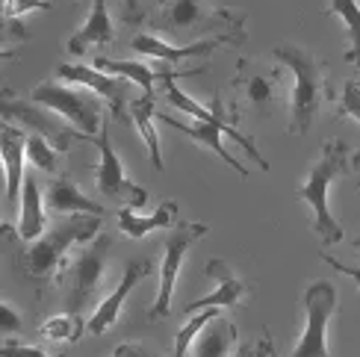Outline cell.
I'll return each mask as SVG.
<instances>
[{
    "instance_id": "7c38bea8",
    "label": "cell",
    "mask_w": 360,
    "mask_h": 357,
    "mask_svg": "<svg viewBox=\"0 0 360 357\" xmlns=\"http://www.w3.org/2000/svg\"><path fill=\"white\" fill-rule=\"evenodd\" d=\"M281 65L263 68L260 59H239L233 86L243 92V100L257 115H272V110L281 103Z\"/></svg>"
},
{
    "instance_id": "44dd1931",
    "label": "cell",
    "mask_w": 360,
    "mask_h": 357,
    "mask_svg": "<svg viewBox=\"0 0 360 357\" xmlns=\"http://www.w3.org/2000/svg\"><path fill=\"white\" fill-rule=\"evenodd\" d=\"M48 207L59 216H103V207L89 201L68 174H59L48 186Z\"/></svg>"
},
{
    "instance_id": "5b68a950",
    "label": "cell",
    "mask_w": 360,
    "mask_h": 357,
    "mask_svg": "<svg viewBox=\"0 0 360 357\" xmlns=\"http://www.w3.org/2000/svg\"><path fill=\"white\" fill-rule=\"evenodd\" d=\"M112 251V236L98 233L92 242H83L77 248L63 272V290H65V313L83 316L86 307L95 301V295L107 278V263Z\"/></svg>"
},
{
    "instance_id": "83f0119b",
    "label": "cell",
    "mask_w": 360,
    "mask_h": 357,
    "mask_svg": "<svg viewBox=\"0 0 360 357\" xmlns=\"http://www.w3.org/2000/svg\"><path fill=\"white\" fill-rule=\"evenodd\" d=\"M63 157L65 154H59L48 139L39 136V133H30V136H27V160L33 162L39 171H48V174L59 171V166H63L59 160H63Z\"/></svg>"
},
{
    "instance_id": "f546056e",
    "label": "cell",
    "mask_w": 360,
    "mask_h": 357,
    "mask_svg": "<svg viewBox=\"0 0 360 357\" xmlns=\"http://www.w3.org/2000/svg\"><path fill=\"white\" fill-rule=\"evenodd\" d=\"M53 4L51 0H6V6H4V24H6V33L12 36H18V39H30V33L24 27H18V18L27 12H33V9H51Z\"/></svg>"
},
{
    "instance_id": "52a82bcc",
    "label": "cell",
    "mask_w": 360,
    "mask_h": 357,
    "mask_svg": "<svg viewBox=\"0 0 360 357\" xmlns=\"http://www.w3.org/2000/svg\"><path fill=\"white\" fill-rule=\"evenodd\" d=\"M304 328L290 357H331L328 349V325L337 313V287L328 280L310 284L302 295Z\"/></svg>"
},
{
    "instance_id": "4fadbf2b",
    "label": "cell",
    "mask_w": 360,
    "mask_h": 357,
    "mask_svg": "<svg viewBox=\"0 0 360 357\" xmlns=\"http://www.w3.org/2000/svg\"><path fill=\"white\" fill-rule=\"evenodd\" d=\"M245 39L243 36H233V33H221V36H204L198 41H189V44H172V41H162L157 36H148V33H136L130 41V48L142 53V56H154V59H162L166 65H177L184 63L189 56H201L207 59L213 51L219 48H228V44H243Z\"/></svg>"
},
{
    "instance_id": "8d00e7d4",
    "label": "cell",
    "mask_w": 360,
    "mask_h": 357,
    "mask_svg": "<svg viewBox=\"0 0 360 357\" xmlns=\"http://www.w3.org/2000/svg\"><path fill=\"white\" fill-rule=\"evenodd\" d=\"M272 337H269V331H263V337L257 339V346H254V357H272Z\"/></svg>"
},
{
    "instance_id": "484cf974",
    "label": "cell",
    "mask_w": 360,
    "mask_h": 357,
    "mask_svg": "<svg viewBox=\"0 0 360 357\" xmlns=\"http://www.w3.org/2000/svg\"><path fill=\"white\" fill-rule=\"evenodd\" d=\"M322 12L328 18H340L349 27L352 48L346 51V63H354V68H360V4L357 0H331Z\"/></svg>"
},
{
    "instance_id": "603a6c76",
    "label": "cell",
    "mask_w": 360,
    "mask_h": 357,
    "mask_svg": "<svg viewBox=\"0 0 360 357\" xmlns=\"http://www.w3.org/2000/svg\"><path fill=\"white\" fill-rule=\"evenodd\" d=\"M95 68H101L103 74H112V77H124L133 80L136 86L145 89V95H154V83L157 80H169V74H174V65H162L160 71H151L142 63H133V59H107V56H98L95 59Z\"/></svg>"
},
{
    "instance_id": "f35d334b",
    "label": "cell",
    "mask_w": 360,
    "mask_h": 357,
    "mask_svg": "<svg viewBox=\"0 0 360 357\" xmlns=\"http://www.w3.org/2000/svg\"><path fill=\"white\" fill-rule=\"evenodd\" d=\"M352 245H354V248H360V236H354V240H352Z\"/></svg>"
},
{
    "instance_id": "836d02e7",
    "label": "cell",
    "mask_w": 360,
    "mask_h": 357,
    "mask_svg": "<svg viewBox=\"0 0 360 357\" xmlns=\"http://www.w3.org/2000/svg\"><path fill=\"white\" fill-rule=\"evenodd\" d=\"M124 21L127 24H145L148 21V15H145L139 0H124Z\"/></svg>"
},
{
    "instance_id": "5bb4252c",
    "label": "cell",
    "mask_w": 360,
    "mask_h": 357,
    "mask_svg": "<svg viewBox=\"0 0 360 357\" xmlns=\"http://www.w3.org/2000/svg\"><path fill=\"white\" fill-rule=\"evenodd\" d=\"M56 80L92 89V95H101L103 100L110 103V110H112V115L118 118V122H127L130 118V112H124V107H127V83H124V77H112V74H103L101 68H92V65L59 63L56 65Z\"/></svg>"
},
{
    "instance_id": "e575fe53",
    "label": "cell",
    "mask_w": 360,
    "mask_h": 357,
    "mask_svg": "<svg viewBox=\"0 0 360 357\" xmlns=\"http://www.w3.org/2000/svg\"><path fill=\"white\" fill-rule=\"evenodd\" d=\"M322 257V263H328L331 269H337V272H342V275H349V278H354V284L360 287V269L357 266H346V263H340V260H334L331 254H319Z\"/></svg>"
},
{
    "instance_id": "ba28073f",
    "label": "cell",
    "mask_w": 360,
    "mask_h": 357,
    "mask_svg": "<svg viewBox=\"0 0 360 357\" xmlns=\"http://www.w3.org/2000/svg\"><path fill=\"white\" fill-rule=\"evenodd\" d=\"M210 228L201 225V221H180L174 225L166 240H162V266H160V290H157V299L148 310V319L151 322H162L172 313V295L177 287V275H180V266H184V254L189 251V245L195 240H201Z\"/></svg>"
},
{
    "instance_id": "8fae6325",
    "label": "cell",
    "mask_w": 360,
    "mask_h": 357,
    "mask_svg": "<svg viewBox=\"0 0 360 357\" xmlns=\"http://www.w3.org/2000/svg\"><path fill=\"white\" fill-rule=\"evenodd\" d=\"M0 112H4L6 122L18 118L24 127H33V133H39V136L48 139L59 154H68L71 151V142L74 139H83L80 130H74V127H68L63 122H56L51 112L39 110V103H33V100L15 98L9 89H4V95H0Z\"/></svg>"
},
{
    "instance_id": "d6986e66",
    "label": "cell",
    "mask_w": 360,
    "mask_h": 357,
    "mask_svg": "<svg viewBox=\"0 0 360 357\" xmlns=\"http://www.w3.org/2000/svg\"><path fill=\"white\" fill-rule=\"evenodd\" d=\"M48 228V216H44V204H41V189L36 183V177L27 171L24 177V192H21V213H18V225H4L6 233H15L24 242H36L39 236Z\"/></svg>"
},
{
    "instance_id": "7a4b0ae2",
    "label": "cell",
    "mask_w": 360,
    "mask_h": 357,
    "mask_svg": "<svg viewBox=\"0 0 360 357\" xmlns=\"http://www.w3.org/2000/svg\"><path fill=\"white\" fill-rule=\"evenodd\" d=\"M349 174L360 186V151H349L346 142L331 139L322 145V157L313 162L310 174L304 177L302 189H298V201H304L307 207H313V231L319 233V240L325 245H337L342 242V225L331 216V204H328V189L337 177Z\"/></svg>"
},
{
    "instance_id": "4316f807",
    "label": "cell",
    "mask_w": 360,
    "mask_h": 357,
    "mask_svg": "<svg viewBox=\"0 0 360 357\" xmlns=\"http://www.w3.org/2000/svg\"><path fill=\"white\" fill-rule=\"evenodd\" d=\"M39 334L48 339V343H77L86 334V319L71 316V313H59V316H51L48 322H41Z\"/></svg>"
},
{
    "instance_id": "30bf717a",
    "label": "cell",
    "mask_w": 360,
    "mask_h": 357,
    "mask_svg": "<svg viewBox=\"0 0 360 357\" xmlns=\"http://www.w3.org/2000/svg\"><path fill=\"white\" fill-rule=\"evenodd\" d=\"M83 142H92L98 148V154H101V162L95 169V183H98V189L103 192V195H107L110 201L124 204V207H142L148 201V192L124 174L122 160H118L115 148L110 142V122H103L98 136H83Z\"/></svg>"
},
{
    "instance_id": "d4e9b609",
    "label": "cell",
    "mask_w": 360,
    "mask_h": 357,
    "mask_svg": "<svg viewBox=\"0 0 360 357\" xmlns=\"http://www.w3.org/2000/svg\"><path fill=\"white\" fill-rule=\"evenodd\" d=\"M130 118L133 124L139 127L142 139L151 151V160H154V169L162 171V151H160V136H157V127H154V118H157V110H154V95H142L130 103Z\"/></svg>"
},
{
    "instance_id": "277c9868",
    "label": "cell",
    "mask_w": 360,
    "mask_h": 357,
    "mask_svg": "<svg viewBox=\"0 0 360 357\" xmlns=\"http://www.w3.org/2000/svg\"><path fill=\"white\" fill-rule=\"evenodd\" d=\"M151 27L166 36L210 33L213 27H221L224 33L245 39V12L228 9L216 0H160Z\"/></svg>"
},
{
    "instance_id": "4dcf8cb0",
    "label": "cell",
    "mask_w": 360,
    "mask_h": 357,
    "mask_svg": "<svg viewBox=\"0 0 360 357\" xmlns=\"http://www.w3.org/2000/svg\"><path fill=\"white\" fill-rule=\"evenodd\" d=\"M337 118H354V122H360V83L346 80V86H342V100H340Z\"/></svg>"
},
{
    "instance_id": "e0dca14e",
    "label": "cell",
    "mask_w": 360,
    "mask_h": 357,
    "mask_svg": "<svg viewBox=\"0 0 360 357\" xmlns=\"http://www.w3.org/2000/svg\"><path fill=\"white\" fill-rule=\"evenodd\" d=\"M0 154H4L6 166V207H21V192H24V160H27V133L18 130L12 122L0 124Z\"/></svg>"
},
{
    "instance_id": "7402d4cb",
    "label": "cell",
    "mask_w": 360,
    "mask_h": 357,
    "mask_svg": "<svg viewBox=\"0 0 360 357\" xmlns=\"http://www.w3.org/2000/svg\"><path fill=\"white\" fill-rule=\"evenodd\" d=\"M236 331L228 316H216L207 328L195 337L192 357H236Z\"/></svg>"
},
{
    "instance_id": "d590c367",
    "label": "cell",
    "mask_w": 360,
    "mask_h": 357,
    "mask_svg": "<svg viewBox=\"0 0 360 357\" xmlns=\"http://www.w3.org/2000/svg\"><path fill=\"white\" fill-rule=\"evenodd\" d=\"M115 357H157L151 349H145V346H136V343H124V346H118L115 349Z\"/></svg>"
},
{
    "instance_id": "d6a6232c",
    "label": "cell",
    "mask_w": 360,
    "mask_h": 357,
    "mask_svg": "<svg viewBox=\"0 0 360 357\" xmlns=\"http://www.w3.org/2000/svg\"><path fill=\"white\" fill-rule=\"evenodd\" d=\"M0 357H51L44 349L39 346H24V343H4L0 349Z\"/></svg>"
},
{
    "instance_id": "60d3db41",
    "label": "cell",
    "mask_w": 360,
    "mask_h": 357,
    "mask_svg": "<svg viewBox=\"0 0 360 357\" xmlns=\"http://www.w3.org/2000/svg\"><path fill=\"white\" fill-rule=\"evenodd\" d=\"M357 83H360V80H357Z\"/></svg>"
},
{
    "instance_id": "ac0fdd59",
    "label": "cell",
    "mask_w": 360,
    "mask_h": 357,
    "mask_svg": "<svg viewBox=\"0 0 360 357\" xmlns=\"http://www.w3.org/2000/svg\"><path fill=\"white\" fill-rule=\"evenodd\" d=\"M115 41V27L110 18V9H107V0H92V9H89V18L86 24L71 33L65 48L71 56H83L89 48H107V44Z\"/></svg>"
},
{
    "instance_id": "ffe728a7",
    "label": "cell",
    "mask_w": 360,
    "mask_h": 357,
    "mask_svg": "<svg viewBox=\"0 0 360 357\" xmlns=\"http://www.w3.org/2000/svg\"><path fill=\"white\" fill-rule=\"evenodd\" d=\"M157 122L169 124V127H174V130H180V133H186V136H189L195 145H201V148H207V151L219 154L231 169H236L239 177H248V174H251V171L243 166V162L233 160V154L221 145V136H224V130H221V127L207 124V122H198V118H195V122H177V118H172V115H166V112H157Z\"/></svg>"
},
{
    "instance_id": "6da1fadb",
    "label": "cell",
    "mask_w": 360,
    "mask_h": 357,
    "mask_svg": "<svg viewBox=\"0 0 360 357\" xmlns=\"http://www.w3.org/2000/svg\"><path fill=\"white\" fill-rule=\"evenodd\" d=\"M101 219L103 216H63L53 221L48 233H41L36 242H30L18 254V269L21 275L36 284V290H44L63 280V272L68 266V251L74 245L92 242L101 233Z\"/></svg>"
},
{
    "instance_id": "3957f363",
    "label": "cell",
    "mask_w": 360,
    "mask_h": 357,
    "mask_svg": "<svg viewBox=\"0 0 360 357\" xmlns=\"http://www.w3.org/2000/svg\"><path fill=\"white\" fill-rule=\"evenodd\" d=\"M272 53L283 68H290L295 74L287 130L292 136H304V133L313 127V122H316V115L322 112V107L331 100L325 65L313 51L298 48V44H278V48H272Z\"/></svg>"
},
{
    "instance_id": "9c48e42d",
    "label": "cell",
    "mask_w": 360,
    "mask_h": 357,
    "mask_svg": "<svg viewBox=\"0 0 360 357\" xmlns=\"http://www.w3.org/2000/svg\"><path fill=\"white\" fill-rule=\"evenodd\" d=\"M204 71H207V68H204V65H198V68H189V71H174V74H169V80H162V83H166V100L172 103L174 110L195 115V118H198V122H207V124H216V127H221V130H224V136L233 139V142H239V145L245 148V154H248L251 160H257L263 171H269V162L260 157L257 145H254V142L245 136V133L236 127L233 118H231L236 110L224 112V107H221V95H219V92L213 95V103H210V107H201V103L195 100V98L184 95V92H180V89L174 86V80H177V77H192V74H204Z\"/></svg>"
},
{
    "instance_id": "cb8c5ba5",
    "label": "cell",
    "mask_w": 360,
    "mask_h": 357,
    "mask_svg": "<svg viewBox=\"0 0 360 357\" xmlns=\"http://www.w3.org/2000/svg\"><path fill=\"white\" fill-rule=\"evenodd\" d=\"M174 219H177V201H162L151 216H136L130 207H122L118 210V231L130 236V240H142L151 231H166Z\"/></svg>"
},
{
    "instance_id": "9a60e30c",
    "label": "cell",
    "mask_w": 360,
    "mask_h": 357,
    "mask_svg": "<svg viewBox=\"0 0 360 357\" xmlns=\"http://www.w3.org/2000/svg\"><path fill=\"white\" fill-rule=\"evenodd\" d=\"M151 272H154V260H151V257L130 260V263H127V269H124V275H122V284H118V287L107 295V301H101V304L95 307V313L86 319V331H89V334H95V337L107 334V331H110V325H115L118 313H122V307H124V301H127V295L133 292V287L139 284V278H148Z\"/></svg>"
},
{
    "instance_id": "ab89813d",
    "label": "cell",
    "mask_w": 360,
    "mask_h": 357,
    "mask_svg": "<svg viewBox=\"0 0 360 357\" xmlns=\"http://www.w3.org/2000/svg\"><path fill=\"white\" fill-rule=\"evenodd\" d=\"M272 357H278V351H275V349H272Z\"/></svg>"
},
{
    "instance_id": "8992f818",
    "label": "cell",
    "mask_w": 360,
    "mask_h": 357,
    "mask_svg": "<svg viewBox=\"0 0 360 357\" xmlns=\"http://www.w3.org/2000/svg\"><path fill=\"white\" fill-rule=\"evenodd\" d=\"M30 100L39 103V107H48L53 112H59L63 118H68L74 130H80L83 136H98L107 115H103V103L98 95L80 92L74 86H65L59 80H44L39 83L33 92H30Z\"/></svg>"
},
{
    "instance_id": "1f68e13d",
    "label": "cell",
    "mask_w": 360,
    "mask_h": 357,
    "mask_svg": "<svg viewBox=\"0 0 360 357\" xmlns=\"http://www.w3.org/2000/svg\"><path fill=\"white\" fill-rule=\"evenodd\" d=\"M24 328V316L15 310V304L9 299L0 301V334L4 337H12V334H18Z\"/></svg>"
},
{
    "instance_id": "f1b7e54d",
    "label": "cell",
    "mask_w": 360,
    "mask_h": 357,
    "mask_svg": "<svg viewBox=\"0 0 360 357\" xmlns=\"http://www.w3.org/2000/svg\"><path fill=\"white\" fill-rule=\"evenodd\" d=\"M216 316H221L219 307H210V310H201V313H195V319H189L184 328L177 331V337H174V354H172V357H186V354H189V346L195 343V337H198Z\"/></svg>"
},
{
    "instance_id": "2e32d148",
    "label": "cell",
    "mask_w": 360,
    "mask_h": 357,
    "mask_svg": "<svg viewBox=\"0 0 360 357\" xmlns=\"http://www.w3.org/2000/svg\"><path fill=\"white\" fill-rule=\"evenodd\" d=\"M207 278L216 284V290L210 295H204V299H198V301H189L186 316L201 313V310H210V307H236L251 295V287L224 260H210L207 263Z\"/></svg>"
},
{
    "instance_id": "74e56055",
    "label": "cell",
    "mask_w": 360,
    "mask_h": 357,
    "mask_svg": "<svg viewBox=\"0 0 360 357\" xmlns=\"http://www.w3.org/2000/svg\"><path fill=\"white\" fill-rule=\"evenodd\" d=\"M236 357H254V346H239L236 349Z\"/></svg>"
}]
</instances>
